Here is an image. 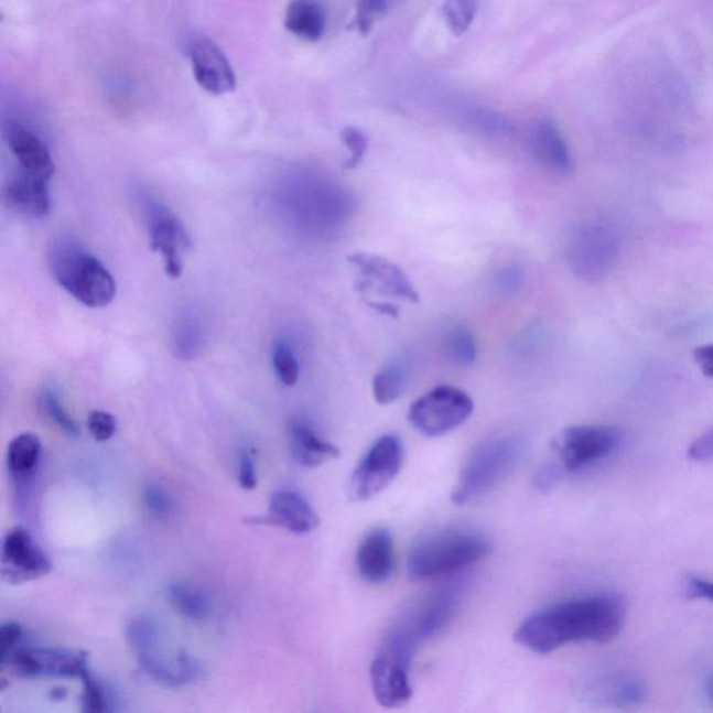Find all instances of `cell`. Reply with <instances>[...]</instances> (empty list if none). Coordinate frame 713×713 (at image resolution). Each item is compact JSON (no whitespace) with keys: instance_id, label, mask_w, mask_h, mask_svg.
I'll return each mask as SVG.
<instances>
[{"instance_id":"7c38bea8","label":"cell","mask_w":713,"mask_h":713,"mask_svg":"<svg viewBox=\"0 0 713 713\" xmlns=\"http://www.w3.org/2000/svg\"><path fill=\"white\" fill-rule=\"evenodd\" d=\"M148 227H150L151 248L158 251L165 261L169 278L179 279L183 273V253L192 247L186 227L181 219L161 205L152 201L148 204Z\"/></svg>"},{"instance_id":"7a4b0ae2","label":"cell","mask_w":713,"mask_h":713,"mask_svg":"<svg viewBox=\"0 0 713 713\" xmlns=\"http://www.w3.org/2000/svg\"><path fill=\"white\" fill-rule=\"evenodd\" d=\"M490 551L493 543L483 532L461 527L436 528L413 543L407 572L414 580L443 577L473 566Z\"/></svg>"},{"instance_id":"b9f144b4","label":"cell","mask_w":713,"mask_h":713,"mask_svg":"<svg viewBox=\"0 0 713 713\" xmlns=\"http://www.w3.org/2000/svg\"><path fill=\"white\" fill-rule=\"evenodd\" d=\"M687 594L693 599H706L713 602V581L699 577H690L685 585Z\"/></svg>"},{"instance_id":"7402d4cb","label":"cell","mask_w":713,"mask_h":713,"mask_svg":"<svg viewBox=\"0 0 713 713\" xmlns=\"http://www.w3.org/2000/svg\"><path fill=\"white\" fill-rule=\"evenodd\" d=\"M42 454L40 437L31 432L15 436L8 447V468L18 493L24 494L39 472Z\"/></svg>"},{"instance_id":"83f0119b","label":"cell","mask_w":713,"mask_h":713,"mask_svg":"<svg viewBox=\"0 0 713 713\" xmlns=\"http://www.w3.org/2000/svg\"><path fill=\"white\" fill-rule=\"evenodd\" d=\"M407 387V372L400 364L380 369L372 379V395L380 406L395 403Z\"/></svg>"},{"instance_id":"8992f818","label":"cell","mask_w":713,"mask_h":713,"mask_svg":"<svg viewBox=\"0 0 713 713\" xmlns=\"http://www.w3.org/2000/svg\"><path fill=\"white\" fill-rule=\"evenodd\" d=\"M474 407L467 392L441 385L411 404L409 421L422 435L443 436L462 426L473 415Z\"/></svg>"},{"instance_id":"52a82bcc","label":"cell","mask_w":713,"mask_h":713,"mask_svg":"<svg viewBox=\"0 0 713 713\" xmlns=\"http://www.w3.org/2000/svg\"><path fill=\"white\" fill-rule=\"evenodd\" d=\"M404 464V445L398 435H383L364 454L348 480V496L367 501L387 489Z\"/></svg>"},{"instance_id":"5bb4252c","label":"cell","mask_w":713,"mask_h":713,"mask_svg":"<svg viewBox=\"0 0 713 713\" xmlns=\"http://www.w3.org/2000/svg\"><path fill=\"white\" fill-rule=\"evenodd\" d=\"M461 588H443L428 595L424 601L410 612L398 626L409 634L421 646L422 642L440 634L461 606Z\"/></svg>"},{"instance_id":"f546056e","label":"cell","mask_w":713,"mask_h":713,"mask_svg":"<svg viewBox=\"0 0 713 713\" xmlns=\"http://www.w3.org/2000/svg\"><path fill=\"white\" fill-rule=\"evenodd\" d=\"M126 638L129 646L137 655L141 657L152 649L161 646L162 633L161 627L154 619L147 616L136 617L126 627Z\"/></svg>"},{"instance_id":"30bf717a","label":"cell","mask_w":713,"mask_h":713,"mask_svg":"<svg viewBox=\"0 0 713 713\" xmlns=\"http://www.w3.org/2000/svg\"><path fill=\"white\" fill-rule=\"evenodd\" d=\"M617 252L619 245L615 230L601 224L584 225L570 245V266L581 279L596 282L614 267Z\"/></svg>"},{"instance_id":"2e32d148","label":"cell","mask_w":713,"mask_h":713,"mask_svg":"<svg viewBox=\"0 0 713 713\" xmlns=\"http://www.w3.org/2000/svg\"><path fill=\"white\" fill-rule=\"evenodd\" d=\"M141 669L156 683L165 687H182L203 678V668L188 653H166L161 646L139 657Z\"/></svg>"},{"instance_id":"f1b7e54d","label":"cell","mask_w":713,"mask_h":713,"mask_svg":"<svg viewBox=\"0 0 713 713\" xmlns=\"http://www.w3.org/2000/svg\"><path fill=\"white\" fill-rule=\"evenodd\" d=\"M445 353L454 366L466 368L472 367L477 360V345H475L472 332L463 326H452L445 335Z\"/></svg>"},{"instance_id":"74e56055","label":"cell","mask_w":713,"mask_h":713,"mask_svg":"<svg viewBox=\"0 0 713 713\" xmlns=\"http://www.w3.org/2000/svg\"><path fill=\"white\" fill-rule=\"evenodd\" d=\"M116 428H118V422H116L115 415L107 411L95 410L88 417L89 434L97 442H107L114 437Z\"/></svg>"},{"instance_id":"44dd1931","label":"cell","mask_w":713,"mask_h":713,"mask_svg":"<svg viewBox=\"0 0 713 713\" xmlns=\"http://www.w3.org/2000/svg\"><path fill=\"white\" fill-rule=\"evenodd\" d=\"M290 454L299 466L315 468L341 456L339 449L322 440L304 420H293L289 425Z\"/></svg>"},{"instance_id":"603a6c76","label":"cell","mask_w":713,"mask_h":713,"mask_svg":"<svg viewBox=\"0 0 713 713\" xmlns=\"http://www.w3.org/2000/svg\"><path fill=\"white\" fill-rule=\"evenodd\" d=\"M15 160L23 171L50 182L55 174V163L45 142L25 129L14 130L9 140Z\"/></svg>"},{"instance_id":"4dcf8cb0","label":"cell","mask_w":713,"mask_h":713,"mask_svg":"<svg viewBox=\"0 0 713 713\" xmlns=\"http://www.w3.org/2000/svg\"><path fill=\"white\" fill-rule=\"evenodd\" d=\"M41 409L47 417L52 424L56 425L67 435H80V426L73 420V417L67 413L65 407L62 404L61 396L54 388H45L42 390L40 398Z\"/></svg>"},{"instance_id":"4316f807","label":"cell","mask_w":713,"mask_h":713,"mask_svg":"<svg viewBox=\"0 0 713 713\" xmlns=\"http://www.w3.org/2000/svg\"><path fill=\"white\" fill-rule=\"evenodd\" d=\"M646 685L636 676L628 673L615 674L606 681L605 699L617 706H634L646 699Z\"/></svg>"},{"instance_id":"836d02e7","label":"cell","mask_w":713,"mask_h":713,"mask_svg":"<svg viewBox=\"0 0 713 713\" xmlns=\"http://www.w3.org/2000/svg\"><path fill=\"white\" fill-rule=\"evenodd\" d=\"M84 685L83 711L99 713L112 710L110 707V696L108 690L88 672L82 678Z\"/></svg>"},{"instance_id":"484cf974","label":"cell","mask_w":713,"mask_h":713,"mask_svg":"<svg viewBox=\"0 0 713 713\" xmlns=\"http://www.w3.org/2000/svg\"><path fill=\"white\" fill-rule=\"evenodd\" d=\"M203 345V324L199 316L188 311L174 322L172 352L182 361L193 360Z\"/></svg>"},{"instance_id":"3957f363","label":"cell","mask_w":713,"mask_h":713,"mask_svg":"<svg viewBox=\"0 0 713 713\" xmlns=\"http://www.w3.org/2000/svg\"><path fill=\"white\" fill-rule=\"evenodd\" d=\"M50 268L57 284L86 307L104 309L115 300L112 273L76 240H55L50 250Z\"/></svg>"},{"instance_id":"7bdbcfd3","label":"cell","mask_w":713,"mask_h":713,"mask_svg":"<svg viewBox=\"0 0 713 713\" xmlns=\"http://www.w3.org/2000/svg\"><path fill=\"white\" fill-rule=\"evenodd\" d=\"M694 361L700 367L701 372L707 378L713 379V343L711 345L696 347L694 350Z\"/></svg>"},{"instance_id":"f35d334b","label":"cell","mask_w":713,"mask_h":713,"mask_svg":"<svg viewBox=\"0 0 713 713\" xmlns=\"http://www.w3.org/2000/svg\"><path fill=\"white\" fill-rule=\"evenodd\" d=\"M23 642V628L19 623H4L0 628V659L9 657Z\"/></svg>"},{"instance_id":"5b68a950","label":"cell","mask_w":713,"mask_h":713,"mask_svg":"<svg viewBox=\"0 0 713 713\" xmlns=\"http://www.w3.org/2000/svg\"><path fill=\"white\" fill-rule=\"evenodd\" d=\"M417 648L419 644L398 625L385 637L371 665L372 693L379 705L395 710L413 696L410 669Z\"/></svg>"},{"instance_id":"4fadbf2b","label":"cell","mask_w":713,"mask_h":713,"mask_svg":"<svg viewBox=\"0 0 713 713\" xmlns=\"http://www.w3.org/2000/svg\"><path fill=\"white\" fill-rule=\"evenodd\" d=\"M2 579L18 584L44 577L52 564L34 538L23 527H15L4 537L2 549Z\"/></svg>"},{"instance_id":"277c9868","label":"cell","mask_w":713,"mask_h":713,"mask_svg":"<svg viewBox=\"0 0 713 713\" xmlns=\"http://www.w3.org/2000/svg\"><path fill=\"white\" fill-rule=\"evenodd\" d=\"M526 449L525 437L517 434L484 441L463 468L452 496L454 504L466 505L495 488L516 467Z\"/></svg>"},{"instance_id":"1f68e13d","label":"cell","mask_w":713,"mask_h":713,"mask_svg":"<svg viewBox=\"0 0 713 713\" xmlns=\"http://www.w3.org/2000/svg\"><path fill=\"white\" fill-rule=\"evenodd\" d=\"M478 0H446L443 15L452 33L462 35L472 28L477 15Z\"/></svg>"},{"instance_id":"d6a6232c","label":"cell","mask_w":713,"mask_h":713,"mask_svg":"<svg viewBox=\"0 0 713 713\" xmlns=\"http://www.w3.org/2000/svg\"><path fill=\"white\" fill-rule=\"evenodd\" d=\"M273 368L284 387L292 388L299 382L300 364L288 342L279 341L273 347Z\"/></svg>"},{"instance_id":"6da1fadb","label":"cell","mask_w":713,"mask_h":713,"mask_svg":"<svg viewBox=\"0 0 713 713\" xmlns=\"http://www.w3.org/2000/svg\"><path fill=\"white\" fill-rule=\"evenodd\" d=\"M625 622L626 604L622 596H580L527 617L517 628L515 640L532 652L545 655L569 642H611L619 636Z\"/></svg>"},{"instance_id":"8fae6325","label":"cell","mask_w":713,"mask_h":713,"mask_svg":"<svg viewBox=\"0 0 713 713\" xmlns=\"http://www.w3.org/2000/svg\"><path fill=\"white\" fill-rule=\"evenodd\" d=\"M348 262L360 273V279L356 283L358 292L367 293L368 290H374L375 293L389 295V298L420 303V294L413 282L387 258L375 253L357 252L348 257Z\"/></svg>"},{"instance_id":"ffe728a7","label":"cell","mask_w":713,"mask_h":713,"mask_svg":"<svg viewBox=\"0 0 713 713\" xmlns=\"http://www.w3.org/2000/svg\"><path fill=\"white\" fill-rule=\"evenodd\" d=\"M530 147L543 166L560 174L573 172L574 162L566 141L551 120H540L532 127Z\"/></svg>"},{"instance_id":"9a60e30c","label":"cell","mask_w":713,"mask_h":713,"mask_svg":"<svg viewBox=\"0 0 713 713\" xmlns=\"http://www.w3.org/2000/svg\"><path fill=\"white\" fill-rule=\"evenodd\" d=\"M192 63L195 80L205 91L214 95L235 91L236 74L215 42L209 40L194 42Z\"/></svg>"},{"instance_id":"cb8c5ba5","label":"cell","mask_w":713,"mask_h":713,"mask_svg":"<svg viewBox=\"0 0 713 713\" xmlns=\"http://www.w3.org/2000/svg\"><path fill=\"white\" fill-rule=\"evenodd\" d=\"M287 29L299 39L315 42L324 35L326 10L320 0H292L284 19Z\"/></svg>"},{"instance_id":"d590c367","label":"cell","mask_w":713,"mask_h":713,"mask_svg":"<svg viewBox=\"0 0 713 713\" xmlns=\"http://www.w3.org/2000/svg\"><path fill=\"white\" fill-rule=\"evenodd\" d=\"M342 140L348 150V158L345 163L346 171H353L364 161L368 151V139L366 133L356 127H347L342 131Z\"/></svg>"},{"instance_id":"d4e9b609","label":"cell","mask_w":713,"mask_h":713,"mask_svg":"<svg viewBox=\"0 0 713 713\" xmlns=\"http://www.w3.org/2000/svg\"><path fill=\"white\" fill-rule=\"evenodd\" d=\"M168 599L177 614L193 622H205L213 614V604L203 590L187 581H173L168 588Z\"/></svg>"},{"instance_id":"d6986e66","label":"cell","mask_w":713,"mask_h":713,"mask_svg":"<svg viewBox=\"0 0 713 713\" xmlns=\"http://www.w3.org/2000/svg\"><path fill=\"white\" fill-rule=\"evenodd\" d=\"M8 207L31 218H44L51 213L50 182L20 171L4 187Z\"/></svg>"},{"instance_id":"9c48e42d","label":"cell","mask_w":713,"mask_h":713,"mask_svg":"<svg viewBox=\"0 0 713 713\" xmlns=\"http://www.w3.org/2000/svg\"><path fill=\"white\" fill-rule=\"evenodd\" d=\"M2 669L10 667L14 674L24 679L76 678L88 673L87 655L66 649L34 648L21 646L9 657L0 659Z\"/></svg>"},{"instance_id":"ab89813d","label":"cell","mask_w":713,"mask_h":713,"mask_svg":"<svg viewBox=\"0 0 713 713\" xmlns=\"http://www.w3.org/2000/svg\"><path fill=\"white\" fill-rule=\"evenodd\" d=\"M689 457L691 461L705 463L713 461V428L711 431L705 432L699 440L691 443L689 449Z\"/></svg>"},{"instance_id":"ac0fdd59","label":"cell","mask_w":713,"mask_h":713,"mask_svg":"<svg viewBox=\"0 0 713 713\" xmlns=\"http://www.w3.org/2000/svg\"><path fill=\"white\" fill-rule=\"evenodd\" d=\"M267 525L287 528L294 533H309L320 526V517L310 501L294 489H279L269 500Z\"/></svg>"},{"instance_id":"ee69618b","label":"cell","mask_w":713,"mask_h":713,"mask_svg":"<svg viewBox=\"0 0 713 713\" xmlns=\"http://www.w3.org/2000/svg\"><path fill=\"white\" fill-rule=\"evenodd\" d=\"M706 691L707 695H710V699L713 702V676L712 678L707 679Z\"/></svg>"},{"instance_id":"e0dca14e","label":"cell","mask_w":713,"mask_h":713,"mask_svg":"<svg viewBox=\"0 0 713 713\" xmlns=\"http://www.w3.org/2000/svg\"><path fill=\"white\" fill-rule=\"evenodd\" d=\"M357 570L369 584H382L392 577L395 570V541L385 528L368 532L358 547Z\"/></svg>"},{"instance_id":"8d00e7d4","label":"cell","mask_w":713,"mask_h":713,"mask_svg":"<svg viewBox=\"0 0 713 713\" xmlns=\"http://www.w3.org/2000/svg\"><path fill=\"white\" fill-rule=\"evenodd\" d=\"M390 0H358L356 24L361 34H368L380 15L389 8Z\"/></svg>"},{"instance_id":"ba28073f","label":"cell","mask_w":713,"mask_h":713,"mask_svg":"<svg viewBox=\"0 0 713 713\" xmlns=\"http://www.w3.org/2000/svg\"><path fill=\"white\" fill-rule=\"evenodd\" d=\"M622 434L614 426H570L559 436L557 451L564 472L575 473L604 461L620 446Z\"/></svg>"},{"instance_id":"e575fe53","label":"cell","mask_w":713,"mask_h":713,"mask_svg":"<svg viewBox=\"0 0 713 713\" xmlns=\"http://www.w3.org/2000/svg\"><path fill=\"white\" fill-rule=\"evenodd\" d=\"M142 500H144L147 510L155 519H168L169 516L173 515L174 500L171 494L161 485L148 483L142 489Z\"/></svg>"},{"instance_id":"60d3db41","label":"cell","mask_w":713,"mask_h":713,"mask_svg":"<svg viewBox=\"0 0 713 713\" xmlns=\"http://www.w3.org/2000/svg\"><path fill=\"white\" fill-rule=\"evenodd\" d=\"M257 468L250 453L242 451L239 458V483L245 490H252L257 487Z\"/></svg>"}]
</instances>
